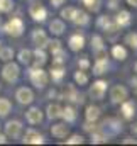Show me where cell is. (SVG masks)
<instances>
[{
  "mask_svg": "<svg viewBox=\"0 0 137 146\" xmlns=\"http://www.w3.org/2000/svg\"><path fill=\"white\" fill-rule=\"evenodd\" d=\"M65 100H69V102H76V104H83L85 99L76 92L74 85H66V90H65V95H63Z\"/></svg>",
  "mask_w": 137,
  "mask_h": 146,
  "instance_id": "15",
  "label": "cell"
},
{
  "mask_svg": "<svg viewBox=\"0 0 137 146\" xmlns=\"http://www.w3.org/2000/svg\"><path fill=\"white\" fill-rule=\"evenodd\" d=\"M107 82H103V80H97V82H93V85L90 87V90H88V95H90V99H93V100H103V97H105V94H107Z\"/></svg>",
  "mask_w": 137,
  "mask_h": 146,
  "instance_id": "6",
  "label": "cell"
},
{
  "mask_svg": "<svg viewBox=\"0 0 137 146\" xmlns=\"http://www.w3.org/2000/svg\"><path fill=\"white\" fill-rule=\"evenodd\" d=\"M19 75H20V68H19L17 63H14V61H5V65H3V68H2V78H3L5 82L14 83V82H17Z\"/></svg>",
  "mask_w": 137,
  "mask_h": 146,
  "instance_id": "3",
  "label": "cell"
},
{
  "mask_svg": "<svg viewBox=\"0 0 137 146\" xmlns=\"http://www.w3.org/2000/svg\"><path fill=\"white\" fill-rule=\"evenodd\" d=\"M74 10H76V7H65V9H61V17L63 19H66V21H71L73 19V15H74Z\"/></svg>",
  "mask_w": 137,
  "mask_h": 146,
  "instance_id": "37",
  "label": "cell"
},
{
  "mask_svg": "<svg viewBox=\"0 0 137 146\" xmlns=\"http://www.w3.org/2000/svg\"><path fill=\"white\" fill-rule=\"evenodd\" d=\"M65 31H66V24L63 19H53L49 22V33L53 36H61Z\"/></svg>",
  "mask_w": 137,
  "mask_h": 146,
  "instance_id": "18",
  "label": "cell"
},
{
  "mask_svg": "<svg viewBox=\"0 0 137 146\" xmlns=\"http://www.w3.org/2000/svg\"><path fill=\"white\" fill-rule=\"evenodd\" d=\"M46 48L51 51V54H54V53H58L59 49H63V42H61L59 39H49Z\"/></svg>",
  "mask_w": 137,
  "mask_h": 146,
  "instance_id": "34",
  "label": "cell"
},
{
  "mask_svg": "<svg viewBox=\"0 0 137 146\" xmlns=\"http://www.w3.org/2000/svg\"><path fill=\"white\" fill-rule=\"evenodd\" d=\"M113 21H115L117 27H127V26L130 24V21H132V15H130L129 10H120Z\"/></svg>",
  "mask_w": 137,
  "mask_h": 146,
  "instance_id": "22",
  "label": "cell"
},
{
  "mask_svg": "<svg viewBox=\"0 0 137 146\" xmlns=\"http://www.w3.org/2000/svg\"><path fill=\"white\" fill-rule=\"evenodd\" d=\"M122 107H120V110H122V115L125 117V119H132L134 115H136V104H134V100H124L122 104H120Z\"/></svg>",
  "mask_w": 137,
  "mask_h": 146,
  "instance_id": "20",
  "label": "cell"
},
{
  "mask_svg": "<svg viewBox=\"0 0 137 146\" xmlns=\"http://www.w3.org/2000/svg\"><path fill=\"white\" fill-rule=\"evenodd\" d=\"M31 37H32V42H34L37 48H46V46H47L49 37H47V34H46L44 29L36 27L34 31H32V34H31Z\"/></svg>",
  "mask_w": 137,
  "mask_h": 146,
  "instance_id": "11",
  "label": "cell"
},
{
  "mask_svg": "<svg viewBox=\"0 0 137 146\" xmlns=\"http://www.w3.org/2000/svg\"><path fill=\"white\" fill-rule=\"evenodd\" d=\"M92 49L95 54V60H103L107 58V48L103 44V39L100 34H93L92 36Z\"/></svg>",
  "mask_w": 137,
  "mask_h": 146,
  "instance_id": "8",
  "label": "cell"
},
{
  "mask_svg": "<svg viewBox=\"0 0 137 146\" xmlns=\"http://www.w3.org/2000/svg\"><path fill=\"white\" fill-rule=\"evenodd\" d=\"M73 78H74L76 85H80V87H85V85H88V80H90V76H88L86 70H78V72H74Z\"/></svg>",
  "mask_w": 137,
  "mask_h": 146,
  "instance_id": "29",
  "label": "cell"
},
{
  "mask_svg": "<svg viewBox=\"0 0 137 146\" xmlns=\"http://www.w3.org/2000/svg\"><path fill=\"white\" fill-rule=\"evenodd\" d=\"M68 46H69V49L74 51V53L81 51V49L85 48V37L81 36V34H73V36L68 39Z\"/></svg>",
  "mask_w": 137,
  "mask_h": 146,
  "instance_id": "17",
  "label": "cell"
},
{
  "mask_svg": "<svg viewBox=\"0 0 137 146\" xmlns=\"http://www.w3.org/2000/svg\"><path fill=\"white\" fill-rule=\"evenodd\" d=\"M68 139H66V145H81L83 141H85V138L81 136V134H71V136H66Z\"/></svg>",
  "mask_w": 137,
  "mask_h": 146,
  "instance_id": "38",
  "label": "cell"
},
{
  "mask_svg": "<svg viewBox=\"0 0 137 146\" xmlns=\"http://www.w3.org/2000/svg\"><path fill=\"white\" fill-rule=\"evenodd\" d=\"M14 56H15L14 48H10V46H2L0 48V60L2 61H12Z\"/></svg>",
  "mask_w": 137,
  "mask_h": 146,
  "instance_id": "31",
  "label": "cell"
},
{
  "mask_svg": "<svg viewBox=\"0 0 137 146\" xmlns=\"http://www.w3.org/2000/svg\"><path fill=\"white\" fill-rule=\"evenodd\" d=\"M110 68V65H108V61H107V58H103V60H95V65H93V75H103V73H107V70Z\"/></svg>",
  "mask_w": 137,
  "mask_h": 146,
  "instance_id": "26",
  "label": "cell"
},
{
  "mask_svg": "<svg viewBox=\"0 0 137 146\" xmlns=\"http://www.w3.org/2000/svg\"><path fill=\"white\" fill-rule=\"evenodd\" d=\"M100 115H102V110L98 106H86V109H85V119H86V122H97L98 119H100Z\"/></svg>",
  "mask_w": 137,
  "mask_h": 146,
  "instance_id": "16",
  "label": "cell"
},
{
  "mask_svg": "<svg viewBox=\"0 0 137 146\" xmlns=\"http://www.w3.org/2000/svg\"><path fill=\"white\" fill-rule=\"evenodd\" d=\"M29 78H31V83L34 85L36 88L42 90V88H46V85L49 82V73L44 72L42 68H32L29 72Z\"/></svg>",
  "mask_w": 137,
  "mask_h": 146,
  "instance_id": "1",
  "label": "cell"
},
{
  "mask_svg": "<svg viewBox=\"0 0 137 146\" xmlns=\"http://www.w3.org/2000/svg\"><path fill=\"white\" fill-rule=\"evenodd\" d=\"M122 143H124V145H132V143L137 145V139H136V136H127V138L122 139Z\"/></svg>",
  "mask_w": 137,
  "mask_h": 146,
  "instance_id": "41",
  "label": "cell"
},
{
  "mask_svg": "<svg viewBox=\"0 0 137 146\" xmlns=\"http://www.w3.org/2000/svg\"><path fill=\"white\" fill-rule=\"evenodd\" d=\"M51 134L58 139H63L69 134V126L68 122H58V124H53L51 127Z\"/></svg>",
  "mask_w": 137,
  "mask_h": 146,
  "instance_id": "14",
  "label": "cell"
},
{
  "mask_svg": "<svg viewBox=\"0 0 137 146\" xmlns=\"http://www.w3.org/2000/svg\"><path fill=\"white\" fill-rule=\"evenodd\" d=\"M61 117L65 119V122H74L76 121V109H74V106H66V107H63V112H61Z\"/></svg>",
  "mask_w": 137,
  "mask_h": 146,
  "instance_id": "24",
  "label": "cell"
},
{
  "mask_svg": "<svg viewBox=\"0 0 137 146\" xmlns=\"http://www.w3.org/2000/svg\"><path fill=\"white\" fill-rule=\"evenodd\" d=\"M78 66H80V70H88V68H90V61H88V58H86V56L80 58V60H78Z\"/></svg>",
  "mask_w": 137,
  "mask_h": 146,
  "instance_id": "40",
  "label": "cell"
},
{
  "mask_svg": "<svg viewBox=\"0 0 137 146\" xmlns=\"http://www.w3.org/2000/svg\"><path fill=\"white\" fill-rule=\"evenodd\" d=\"M44 119V114L39 107H31V109L26 112V121L31 124V126H36V124H41Z\"/></svg>",
  "mask_w": 137,
  "mask_h": 146,
  "instance_id": "12",
  "label": "cell"
},
{
  "mask_svg": "<svg viewBox=\"0 0 137 146\" xmlns=\"http://www.w3.org/2000/svg\"><path fill=\"white\" fill-rule=\"evenodd\" d=\"M17 60H19V63L20 65H31V61H32V51L31 49H27V48H24V49H20L19 51V54H17Z\"/></svg>",
  "mask_w": 137,
  "mask_h": 146,
  "instance_id": "28",
  "label": "cell"
},
{
  "mask_svg": "<svg viewBox=\"0 0 137 146\" xmlns=\"http://www.w3.org/2000/svg\"><path fill=\"white\" fill-rule=\"evenodd\" d=\"M127 3H129L130 7H134V9H137V0H127Z\"/></svg>",
  "mask_w": 137,
  "mask_h": 146,
  "instance_id": "45",
  "label": "cell"
},
{
  "mask_svg": "<svg viewBox=\"0 0 137 146\" xmlns=\"http://www.w3.org/2000/svg\"><path fill=\"white\" fill-rule=\"evenodd\" d=\"M112 56L117 60V61H125L127 60V49L120 44H115L112 48Z\"/></svg>",
  "mask_w": 137,
  "mask_h": 146,
  "instance_id": "27",
  "label": "cell"
},
{
  "mask_svg": "<svg viewBox=\"0 0 137 146\" xmlns=\"http://www.w3.org/2000/svg\"><path fill=\"white\" fill-rule=\"evenodd\" d=\"M2 46H3V44H2V41H0V48H2Z\"/></svg>",
  "mask_w": 137,
  "mask_h": 146,
  "instance_id": "48",
  "label": "cell"
},
{
  "mask_svg": "<svg viewBox=\"0 0 137 146\" xmlns=\"http://www.w3.org/2000/svg\"><path fill=\"white\" fill-rule=\"evenodd\" d=\"M81 3L85 5V9H88L92 12H98L100 7H102V2L100 0H81Z\"/></svg>",
  "mask_w": 137,
  "mask_h": 146,
  "instance_id": "33",
  "label": "cell"
},
{
  "mask_svg": "<svg viewBox=\"0 0 137 146\" xmlns=\"http://www.w3.org/2000/svg\"><path fill=\"white\" fill-rule=\"evenodd\" d=\"M5 34H9L10 37H20L24 34V22L19 17H12L7 21V24L3 26Z\"/></svg>",
  "mask_w": 137,
  "mask_h": 146,
  "instance_id": "2",
  "label": "cell"
},
{
  "mask_svg": "<svg viewBox=\"0 0 137 146\" xmlns=\"http://www.w3.org/2000/svg\"><path fill=\"white\" fill-rule=\"evenodd\" d=\"M15 100L20 106H31L34 102V92L29 87H19L15 92Z\"/></svg>",
  "mask_w": 137,
  "mask_h": 146,
  "instance_id": "7",
  "label": "cell"
},
{
  "mask_svg": "<svg viewBox=\"0 0 137 146\" xmlns=\"http://www.w3.org/2000/svg\"><path fill=\"white\" fill-rule=\"evenodd\" d=\"M130 83H132V88L137 92V78H132V80H130Z\"/></svg>",
  "mask_w": 137,
  "mask_h": 146,
  "instance_id": "46",
  "label": "cell"
},
{
  "mask_svg": "<svg viewBox=\"0 0 137 146\" xmlns=\"http://www.w3.org/2000/svg\"><path fill=\"white\" fill-rule=\"evenodd\" d=\"M65 76V66L63 65H53L51 68V73H49V78H53V82L59 83Z\"/></svg>",
  "mask_w": 137,
  "mask_h": 146,
  "instance_id": "25",
  "label": "cell"
},
{
  "mask_svg": "<svg viewBox=\"0 0 137 146\" xmlns=\"http://www.w3.org/2000/svg\"><path fill=\"white\" fill-rule=\"evenodd\" d=\"M134 72H136V75H137V61L134 63Z\"/></svg>",
  "mask_w": 137,
  "mask_h": 146,
  "instance_id": "47",
  "label": "cell"
},
{
  "mask_svg": "<svg viewBox=\"0 0 137 146\" xmlns=\"http://www.w3.org/2000/svg\"><path fill=\"white\" fill-rule=\"evenodd\" d=\"M129 99V90L124 87V85H113L112 88H110V102L112 104H115V106H120L124 100H127Z\"/></svg>",
  "mask_w": 137,
  "mask_h": 146,
  "instance_id": "4",
  "label": "cell"
},
{
  "mask_svg": "<svg viewBox=\"0 0 137 146\" xmlns=\"http://www.w3.org/2000/svg\"><path fill=\"white\" fill-rule=\"evenodd\" d=\"M14 9V0H0V14H9Z\"/></svg>",
  "mask_w": 137,
  "mask_h": 146,
  "instance_id": "36",
  "label": "cell"
},
{
  "mask_svg": "<svg viewBox=\"0 0 137 146\" xmlns=\"http://www.w3.org/2000/svg\"><path fill=\"white\" fill-rule=\"evenodd\" d=\"M7 143V134H0V145H5Z\"/></svg>",
  "mask_w": 137,
  "mask_h": 146,
  "instance_id": "44",
  "label": "cell"
},
{
  "mask_svg": "<svg viewBox=\"0 0 137 146\" xmlns=\"http://www.w3.org/2000/svg\"><path fill=\"white\" fill-rule=\"evenodd\" d=\"M66 53H65V49H59L58 53H54L53 54V65H65V61H66Z\"/></svg>",
  "mask_w": 137,
  "mask_h": 146,
  "instance_id": "35",
  "label": "cell"
},
{
  "mask_svg": "<svg viewBox=\"0 0 137 146\" xmlns=\"http://www.w3.org/2000/svg\"><path fill=\"white\" fill-rule=\"evenodd\" d=\"M61 112H63V107L54 102V104H49V106L46 107V117H47L49 121H56V119L61 117Z\"/></svg>",
  "mask_w": 137,
  "mask_h": 146,
  "instance_id": "21",
  "label": "cell"
},
{
  "mask_svg": "<svg viewBox=\"0 0 137 146\" xmlns=\"http://www.w3.org/2000/svg\"><path fill=\"white\" fill-rule=\"evenodd\" d=\"M92 143H107L108 141V134L103 131V129H100V127H97L93 133H92Z\"/></svg>",
  "mask_w": 137,
  "mask_h": 146,
  "instance_id": "30",
  "label": "cell"
},
{
  "mask_svg": "<svg viewBox=\"0 0 137 146\" xmlns=\"http://www.w3.org/2000/svg\"><path fill=\"white\" fill-rule=\"evenodd\" d=\"M130 131H132V134H134V136H137V122H134V124L130 126Z\"/></svg>",
  "mask_w": 137,
  "mask_h": 146,
  "instance_id": "43",
  "label": "cell"
},
{
  "mask_svg": "<svg viewBox=\"0 0 137 146\" xmlns=\"http://www.w3.org/2000/svg\"><path fill=\"white\" fill-rule=\"evenodd\" d=\"M76 26H88L90 24V17H88V14L85 12V10H80V9H76L74 10V15H73V19H71Z\"/></svg>",
  "mask_w": 137,
  "mask_h": 146,
  "instance_id": "23",
  "label": "cell"
},
{
  "mask_svg": "<svg viewBox=\"0 0 137 146\" xmlns=\"http://www.w3.org/2000/svg\"><path fill=\"white\" fill-rule=\"evenodd\" d=\"M125 44H129L130 48L137 49V33H129L125 36Z\"/></svg>",
  "mask_w": 137,
  "mask_h": 146,
  "instance_id": "39",
  "label": "cell"
},
{
  "mask_svg": "<svg viewBox=\"0 0 137 146\" xmlns=\"http://www.w3.org/2000/svg\"><path fill=\"white\" fill-rule=\"evenodd\" d=\"M22 143H27V145H42L44 143V136L39 134L36 129H27L26 134L22 136Z\"/></svg>",
  "mask_w": 137,
  "mask_h": 146,
  "instance_id": "10",
  "label": "cell"
},
{
  "mask_svg": "<svg viewBox=\"0 0 137 146\" xmlns=\"http://www.w3.org/2000/svg\"><path fill=\"white\" fill-rule=\"evenodd\" d=\"M98 26L102 27L105 33H115L119 27H117V24H115V21L112 19V17H107V15H102L100 19H98Z\"/></svg>",
  "mask_w": 137,
  "mask_h": 146,
  "instance_id": "19",
  "label": "cell"
},
{
  "mask_svg": "<svg viewBox=\"0 0 137 146\" xmlns=\"http://www.w3.org/2000/svg\"><path fill=\"white\" fill-rule=\"evenodd\" d=\"M63 3H66V0H51V5H53V7H56V9H58V7H61Z\"/></svg>",
  "mask_w": 137,
  "mask_h": 146,
  "instance_id": "42",
  "label": "cell"
},
{
  "mask_svg": "<svg viewBox=\"0 0 137 146\" xmlns=\"http://www.w3.org/2000/svg\"><path fill=\"white\" fill-rule=\"evenodd\" d=\"M29 15L32 17V21H36V22H44L46 17H47V10H46V7L39 0H34L29 5Z\"/></svg>",
  "mask_w": 137,
  "mask_h": 146,
  "instance_id": "5",
  "label": "cell"
},
{
  "mask_svg": "<svg viewBox=\"0 0 137 146\" xmlns=\"http://www.w3.org/2000/svg\"><path fill=\"white\" fill-rule=\"evenodd\" d=\"M3 129H5V134H7V138H19L20 134H22V131H24V126H22V122L20 121H17V119H14V121H9L5 126H3Z\"/></svg>",
  "mask_w": 137,
  "mask_h": 146,
  "instance_id": "9",
  "label": "cell"
},
{
  "mask_svg": "<svg viewBox=\"0 0 137 146\" xmlns=\"http://www.w3.org/2000/svg\"><path fill=\"white\" fill-rule=\"evenodd\" d=\"M0 131H2V124H0Z\"/></svg>",
  "mask_w": 137,
  "mask_h": 146,
  "instance_id": "49",
  "label": "cell"
},
{
  "mask_svg": "<svg viewBox=\"0 0 137 146\" xmlns=\"http://www.w3.org/2000/svg\"><path fill=\"white\" fill-rule=\"evenodd\" d=\"M12 110V102L5 97H0V117H7Z\"/></svg>",
  "mask_w": 137,
  "mask_h": 146,
  "instance_id": "32",
  "label": "cell"
},
{
  "mask_svg": "<svg viewBox=\"0 0 137 146\" xmlns=\"http://www.w3.org/2000/svg\"><path fill=\"white\" fill-rule=\"evenodd\" d=\"M31 63L34 65V68H42L47 63V54H46L44 48H37L32 51V61Z\"/></svg>",
  "mask_w": 137,
  "mask_h": 146,
  "instance_id": "13",
  "label": "cell"
}]
</instances>
